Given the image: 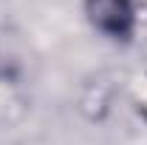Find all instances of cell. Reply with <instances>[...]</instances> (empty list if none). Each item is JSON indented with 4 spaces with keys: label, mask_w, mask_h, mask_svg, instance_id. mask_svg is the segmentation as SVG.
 Masks as SVG:
<instances>
[{
    "label": "cell",
    "mask_w": 147,
    "mask_h": 145,
    "mask_svg": "<svg viewBox=\"0 0 147 145\" xmlns=\"http://www.w3.org/2000/svg\"><path fill=\"white\" fill-rule=\"evenodd\" d=\"M85 17L99 34L116 43H127L139 26L136 0H85Z\"/></svg>",
    "instance_id": "cell-1"
}]
</instances>
